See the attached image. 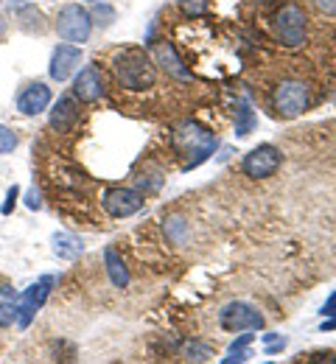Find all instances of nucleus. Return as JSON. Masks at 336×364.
Instances as JSON below:
<instances>
[{"label":"nucleus","mask_w":336,"mask_h":364,"mask_svg":"<svg viewBox=\"0 0 336 364\" xmlns=\"http://www.w3.org/2000/svg\"><path fill=\"white\" fill-rule=\"evenodd\" d=\"M112 70H115V79H118V85L124 90L143 92L148 87H154V82H157L154 62H151V56L146 50H141V48H126V50L115 53Z\"/></svg>","instance_id":"nucleus-1"},{"label":"nucleus","mask_w":336,"mask_h":364,"mask_svg":"<svg viewBox=\"0 0 336 364\" xmlns=\"http://www.w3.org/2000/svg\"><path fill=\"white\" fill-rule=\"evenodd\" d=\"M174 143H177V149H180V154L185 157V171H191L196 168L199 163H205L213 151H216V146H219V140L213 132H207V129H202L199 124H183L177 132H174Z\"/></svg>","instance_id":"nucleus-2"},{"label":"nucleus","mask_w":336,"mask_h":364,"mask_svg":"<svg viewBox=\"0 0 336 364\" xmlns=\"http://www.w3.org/2000/svg\"><path fill=\"white\" fill-rule=\"evenodd\" d=\"M272 31L278 37V43L283 48H303L305 46V34H308V14L300 3H283L275 14H272Z\"/></svg>","instance_id":"nucleus-3"},{"label":"nucleus","mask_w":336,"mask_h":364,"mask_svg":"<svg viewBox=\"0 0 336 364\" xmlns=\"http://www.w3.org/2000/svg\"><path fill=\"white\" fill-rule=\"evenodd\" d=\"M93 31V20H90V11L79 3H67L59 9L56 14V34L65 40V43H73V46H82L87 43Z\"/></svg>","instance_id":"nucleus-4"},{"label":"nucleus","mask_w":336,"mask_h":364,"mask_svg":"<svg viewBox=\"0 0 336 364\" xmlns=\"http://www.w3.org/2000/svg\"><path fill=\"white\" fill-rule=\"evenodd\" d=\"M272 104L281 118H297L311 107V87L300 79H286L272 92Z\"/></svg>","instance_id":"nucleus-5"},{"label":"nucleus","mask_w":336,"mask_h":364,"mask_svg":"<svg viewBox=\"0 0 336 364\" xmlns=\"http://www.w3.org/2000/svg\"><path fill=\"white\" fill-rule=\"evenodd\" d=\"M281 163H283L281 149H275L272 143H264V146H255L252 151L244 154L241 168H244V174L249 180H266L281 168Z\"/></svg>","instance_id":"nucleus-6"},{"label":"nucleus","mask_w":336,"mask_h":364,"mask_svg":"<svg viewBox=\"0 0 336 364\" xmlns=\"http://www.w3.org/2000/svg\"><path fill=\"white\" fill-rule=\"evenodd\" d=\"M143 202H146L143 193L135 191V188H107L101 193L104 210L109 216H115V219H129V216L141 213L143 210Z\"/></svg>","instance_id":"nucleus-7"},{"label":"nucleus","mask_w":336,"mask_h":364,"mask_svg":"<svg viewBox=\"0 0 336 364\" xmlns=\"http://www.w3.org/2000/svg\"><path fill=\"white\" fill-rule=\"evenodd\" d=\"M219 322H222V328L230 331V333H239V331H258V328H264V314H261L255 306L236 300V303H227V306L219 311Z\"/></svg>","instance_id":"nucleus-8"},{"label":"nucleus","mask_w":336,"mask_h":364,"mask_svg":"<svg viewBox=\"0 0 336 364\" xmlns=\"http://www.w3.org/2000/svg\"><path fill=\"white\" fill-rule=\"evenodd\" d=\"M50 286H53V277H43L37 280L34 286H28L23 294H20V306H17V325L20 328H28L34 314L43 309V303L48 300Z\"/></svg>","instance_id":"nucleus-9"},{"label":"nucleus","mask_w":336,"mask_h":364,"mask_svg":"<svg viewBox=\"0 0 336 364\" xmlns=\"http://www.w3.org/2000/svg\"><path fill=\"white\" fill-rule=\"evenodd\" d=\"M79 62H82V48L73 46V43H62V46L53 48L50 53V79L53 82H67L76 70H79Z\"/></svg>","instance_id":"nucleus-10"},{"label":"nucleus","mask_w":336,"mask_h":364,"mask_svg":"<svg viewBox=\"0 0 336 364\" xmlns=\"http://www.w3.org/2000/svg\"><path fill=\"white\" fill-rule=\"evenodd\" d=\"M104 90H107V82H104L101 68H96V65H87L73 79V95L79 98V104H96L104 95Z\"/></svg>","instance_id":"nucleus-11"},{"label":"nucleus","mask_w":336,"mask_h":364,"mask_svg":"<svg viewBox=\"0 0 336 364\" xmlns=\"http://www.w3.org/2000/svg\"><path fill=\"white\" fill-rule=\"evenodd\" d=\"M151 62L160 65V68H163L168 76H174V79H191L188 65L180 59L177 48L171 46L168 40H157V43H151Z\"/></svg>","instance_id":"nucleus-12"},{"label":"nucleus","mask_w":336,"mask_h":364,"mask_svg":"<svg viewBox=\"0 0 336 364\" xmlns=\"http://www.w3.org/2000/svg\"><path fill=\"white\" fill-rule=\"evenodd\" d=\"M50 104V87L43 82H31L28 87H23V92L17 95V109L23 115H40L45 112Z\"/></svg>","instance_id":"nucleus-13"},{"label":"nucleus","mask_w":336,"mask_h":364,"mask_svg":"<svg viewBox=\"0 0 336 364\" xmlns=\"http://www.w3.org/2000/svg\"><path fill=\"white\" fill-rule=\"evenodd\" d=\"M79 121V98L76 95H62L53 109H50V127L56 132H70Z\"/></svg>","instance_id":"nucleus-14"},{"label":"nucleus","mask_w":336,"mask_h":364,"mask_svg":"<svg viewBox=\"0 0 336 364\" xmlns=\"http://www.w3.org/2000/svg\"><path fill=\"white\" fill-rule=\"evenodd\" d=\"M50 247H53L56 258H65V261H76V258L85 252L82 238H79V235H73V232H53Z\"/></svg>","instance_id":"nucleus-15"},{"label":"nucleus","mask_w":336,"mask_h":364,"mask_svg":"<svg viewBox=\"0 0 336 364\" xmlns=\"http://www.w3.org/2000/svg\"><path fill=\"white\" fill-rule=\"evenodd\" d=\"M104 264H107V274H109L112 286L124 289V286L129 283V269H126L124 258H121V255H118L112 247H107V250H104Z\"/></svg>","instance_id":"nucleus-16"},{"label":"nucleus","mask_w":336,"mask_h":364,"mask_svg":"<svg viewBox=\"0 0 336 364\" xmlns=\"http://www.w3.org/2000/svg\"><path fill=\"white\" fill-rule=\"evenodd\" d=\"M17 306H20V294L11 286H0V328L17 322Z\"/></svg>","instance_id":"nucleus-17"},{"label":"nucleus","mask_w":336,"mask_h":364,"mask_svg":"<svg viewBox=\"0 0 336 364\" xmlns=\"http://www.w3.org/2000/svg\"><path fill=\"white\" fill-rule=\"evenodd\" d=\"M255 124H258V118H255L252 107H249L246 101H241V107L236 109V135L246 137L252 129H255Z\"/></svg>","instance_id":"nucleus-18"},{"label":"nucleus","mask_w":336,"mask_h":364,"mask_svg":"<svg viewBox=\"0 0 336 364\" xmlns=\"http://www.w3.org/2000/svg\"><path fill=\"white\" fill-rule=\"evenodd\" d=\"M252 339H255V336H252V333H244V336H239V339H236V342H233V345H230V356H224V359H222V362H224V364H233V362H246V359H249V350H246V348H249V345H252Z\"/></svg>","instance_id":"nucleus-19"},{"label":"nucleus","mask_w":336,"mask_h":364,"mask_svg":"<svg viewBox=\"0 0 336 364\" xmlns=\"http://www.w3.org/2000/svg\"><path fill=\"white\" fill-rule=\"evenodd\" d=\"M90 20L98 28H109L115 23V9L109 3H104V0H98L96 6H93V11H90Z\"/></svg>","instance_id":"nucleus-20"},{"label":"nucleus","mask_w":336,"mask_h":364,"mask_svg":"<svg viewBox=\"0 0 336 364\" xmlns=\"http://www.w3.org/2000/svg\"><path fill=\"white\" fill-rule=\"evenodd\" d=\"M183 356L188 359V362H207V359H213V348L207 345V342H188L185 348H183Z\"/></svg>","instance_id":"nucleus-21"},{"label":"nucleus","mask_w":336,"mask_h":364,"mask_svg":"<svg viewBox=\"0 0 336 364\" xmlns=\"http://www.w3.org/2000/svg\"><path fill=\"white\" fill-rule=\"evenodd\" d=\"M17 135L9 129V127H0V154H9V151H14L17 149Z\"/></svg>","instance_id":"nucleus-22"},{"label":"nucleus","mask_w":336,"mask_h":364,"mask_svg":"<svg viewBox=\"0 0 336 364\" xmlns=\"http://www.w3.org/2000/svg\"><path fill=\"white\" fill-rule=\"evenodd\" d=\"M17 196H20V188H17V185H11V188H9V193H6V202H3V208H0V213H3V216L14 210V202H17Z\"/></svg>","instance_id":"nucleus-23"},{"label":"nucleus","mask_w":336,"mask_h":364,"mask_svg":"<svg viewBox=\"0 0 336 364\" xmlns=\"http://www.w3.org/2000/svg\"><path fill=\"white\" fill-rule=\"evenodd\" d=\"M180 6H183L185 14H191V17H196V14L205 11V0H180Z\"/></svg>","instance_id":"nucleus-24"},{"label":"nucleus","mask_w":336,"mask_h":364,"mask_svg":"<svg viewBox=\"0 0 336 364\" xmlns=\"http://www.w3.org/2000/svg\"><path fill=\"white\" fill-rule=\"evenodd\" d=\"M26 205H28L31 210H40L43 202H40V191H37V188H31V191L26 193Z\"/></svg>","instance_id":"nucleus-25"},{"label":"nucleus","mask_w":336,"mask_h":364,"mask_svg":"<svg viewBox=\"0 0 336 364\" xmlns=\"http://www.w3.org/2000/svg\"><path fill=\"white\" fill-rule=\"evenodd\" d=\"M317 3V9L320 11H325V14H336V0H314Z\"/></svg>","instance_id":"nucleus-26"},{"label":"nucleus","mask_w":336,"mask_h":364,"mask_svg":"<svg viewBox=\"0 0 336 364\" xmlns=\"http://www.w3.org/2000/svg\"><path fill=\"white\" fill-rule=\"evenodd\" d=\"M323 314L325 317H331V314H336V291L325 300V306H323Z\"/></svg>","instance_id":"nucleus-27"},{"label":"nucleus","mask_w":336,"mask_h":364,"mask_svg":"<svg viewBox=\"0 0 336 364\" xmlns=\"http://www.w3.org/2000/svg\"><path fill=\"white\" fill-rule=\"evenodd\" d=\"M323 331H336V317L331 314V319H325L323 322Z\"/></svg>","instance_id":"nucleus-28"},{"label":"nucleus","mask_w":336,"mask_h":364,"mask_svg":"<svg viewBox=\"0 0 336 364\" xmlns=\"http://www.w3.org/2000/svg\"><path fill=\"white\" fill-rule=\"evenodd\" d=\"M6 31H9V23H6V17H0V40L6 37Z\"/></svg>","instance_id":"nucleus-29"},{"label":"nucleus","mask_w":336,"mask_h":364,"mask_svg":"<svg viewBox=\"0 0 336 364\" xmlns=\"http://www.w3.org/2000/svg\"><path fill=\"white\" fill-rule=\"evenodd\" d=\"M87 3H98V0H87Z\"/></svg>","instance_id":"nucleus-30"}]
</instances>
